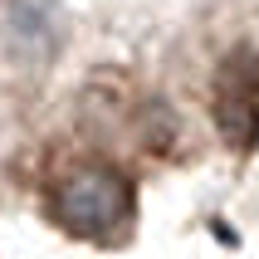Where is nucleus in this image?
<instances>
[{
	"label": "nucleus",
	"mask_w": 259,
	"mask_h": 259,
	"mask_svg": "<svg viewBox=\"0 0 259 259\" xmlns=\"http://www.w3.org/2000/svg\"><path fill=\"white\" fill-rule=\"evenodd\" d=\"M49 215L78 240H108L132 220V181L113 166H78L49 191Z\"/></svg>",
	"instance_id": "f257e3e1"
},
{
	"label": "nucleus",
	"mask_w": 259,
	"mask_h": 259,
	"mask_svg": "<svg viewBox=\"0 0 259 259\" xmlns=\"http://www.w3.org/2000/svg\"><path fill=\"white\" fill-rule=\"evenodd\" d=\"M210 108H215V127L220 137L235 147V152H249L259 142V59L254 54H230L215 73V93H210Z\"/></svg>",
	"instance_id": "f03ea898"
}]
</instances>
